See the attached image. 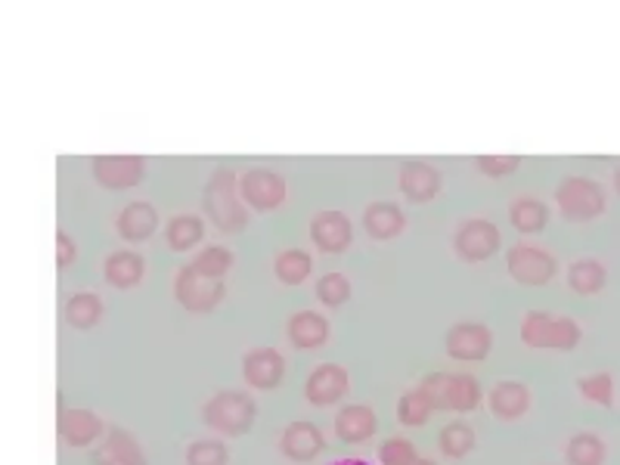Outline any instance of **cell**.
<instances>
[{"mask_svg":"<svg viewBox=\"0 0 620 465\" xmlns=\"http://www.w3.org/2000/svg\"><path fill=\"white\" fill-rule=\"evenodd\" d=\"M202 211L221 233H240L248 224V205L240 195V178L230 168H217L209 178L202 190Z\"/></svg>","mask_w":620,"mask_h":465,"instance_id":"1","label":"cell"},{"mask_svg":"<svg viewBox=\"0 0 620 465\" xmlns=\"http://www.w3.org/2000/svg\"><path fill=\"white\" fill-rule=\"evenodd\" d=\"M257 419V401L248 391L224 388L202 406V422L205 428H212L224 437H243L255 428Z\"/></svg>","mask_w":620,"mask_h":465,"instance_id":"2","label":"cell"},{"mask_svg":"<svg viewBox=\"0 0 620 465\" xmlns=\"http://www.w3.org/2000/svg\"><path fill=\"white\" fill-rule=\"evenodd\" d=\"M419 388L435 410H450V413H475L485 401L481 382L466 373H431L419 382Z\"/></svg>","mask_w":620,"mask_h":465,"instance_id":"3","label":"cell"},{"mask_svg":"<svg viewBox=\"0 0 620 465\" xmlns=\"http://www.w3.org/2000/svg\"><path fill=\"white\" fill-rule=\"evenodd\" d=\"M580 335L583 332L571 316L528 311L521 320V342L533 351H575L580 345Z\"/></svg>","mask_w":620,"mask_h":465,"instance_id":"4","label":"cell"},{"mask_svg":"<svg viewBox=\"0 0 620 465\" xmlns=\"http://www.w3.org/2000/svg\"><path fill=\"white\" fill-rule=\"evenodd\" d=\"M224 295H227L224 280H212V276L199 273L193 264H186V267L177 271L174 299L181 301L183 311H190V314H212L214 307L224 301Z\"/></svg>","mask_w":620,"mask_h":465,"instance_id":"5","label":"cell"},{"mask_svg":"<svg viewBox=\"0 0 620 465\" xmlns=\"http://www.w3.org/2000/svg\"><path fill=\"white\" fill-rule=\"evenodd\" d=\"M556 202L565 218L571 221H590L596 214L606 211V193L599 183L587 181V178H568L559 183L556 190Z\"/></svg>","mask_w":620,"mask_h":465,"instance_id":"6","label":"cell"},{"mask_svg":"<svg viewBox=\"0 0 620 465\" xmlns=\"http://www.w3.org/2000/svg\"><path fill=\"white\" fill-rule=\"evenodd\" d=\"M506 271L512 273L515 283L521 285H546L559 271V261L549 255L546 249L537 245H512L506 255Z\"/></svg>","mask_w":620,"mask_h":465,"instance_id":"7","label":"cell"},{"mask_svg":"<svg viewBox=\"0 0 620 465\" xmlns=\"http://www.w3.org/2000/svg\"><path fill=\"white\" fill-rule=\"evenodd\" d=\"M286 178L271 168H255L240 178V195L248 211H276L286 202Z\"/></svg>","mask_w":620,"mask_h":465,"instance_id":"8","label":"cell"},{"mask_svg":"<svg viewBox=\"0 0 620 465\" xmlns=\"http://www.w3.org/2000/svg\"><path fill=\"white\" fill-rule=\"evenodd\" d=\"M499 226L494 221H485V218H471L466 224H459V230L454 233V252L463 261H471V264H478V261H487V257H494V252L499 249Z\"/></svg>","mask_w":620,"mask_h":465,"instance_id":"9","label":"cell"},{"mask_svg":"<svg viewBox=\"0 0 620 465\" xmlns=\"http://www.w3.org/2000/svg\"><path fill=\"white\" fill-rule=\"evenodd\" d=\"M350 391V375L338 363H319L304 382V397L311 406H333L345 401Z\"/></svg>","mask_w":620,"mask_h":465,"instance_id":"10","label":"cell"},{"mask_svg":"<svg viewBox=\"0 0 620 465\" xmlns=\"http://www.w3.org/2000/svg\"><path fill=\"white\" fill-rule=\"evenodd\" d=\"M93 181L106 190H134L146 174L143 155H96L91 162Z\"/></svg>","mask_w":620,"mask_h":465,"instance_id":"11","label":"cell"},{"mask_svg":"<svg viewBox=\"0 0 620 465\" xmlns=\"http://www.w3.org/2000/svg\"><path fill=\"white\" fill-rule=\"evenodd\" d=\"M106 425L103 419L93 413V410H84V406H62L60 410V437L69 444V447H96L103 437H106Z\"/></svg>","mask_w":620,"mask_h":465,"instance_id":"12","label":"cell"},{"mask_svg":"<svg viewBox=\"0 0 620 465\" xmlns=\"http://www.w3.org/2000/svg\"><path fill=\"white\" fill-rule=\"evenodd\" d=\"M494 347V332L485 323H456L447 332V357L459 363H481L487 361Z\"/></svg>","mask_w":620,"mask_h":465,"instance_id":"13","label":"cell"},{"mask_svg":"<svg viewBox=\"0 0 620 465\" xmlns=\"http://www.w3.org/2000/svg\"><path fill=\"white\" fill-rule=\"evenodd\" d=\"M243 378L255 391L279 388L286 378V357L276 347H255L243 357Z\"/></svg>","mask_w":620,"mask_h":465,"instance_id":"14","label":"cell"},{"mask_svg":"<svg viewBox=\"0 0 620 465\" xmlns=\"http://www.w3.org/2000/svg\"><path fill=\"white\" fill-rule=\"evenodd\" d=\"M93 465H150L143 456V447L128 428L109 425L106 437L91 451Z\"/></svg>","mask_w":620,"mask_h":465,"instance_id":"15","label":"cell"},{"mask_svg":"<svg viewBox=\"0 0 620 465\" xmlns=\"http://www.w3.org/2000/svg\"><path fill=\"white\" fill-rule=\"evenodd\" d=\"M279 451L292 463H314L326 451V437L314 422H288L279 435Z\"/></svg>","mask_w":620,"mask_h":465,"instance_id":"16","label":"cell"},{"mask_svg":"<svg viewBox=\"0 0 620 465\" xmlns=\"http://www.w3.org/2000/svg\"><path fill=\"white\" fill-rule=\"evenodd\" d=\"M311 240L319 252L326 255H342L354 240V226H350L348 214L342 211H319L311 221Z\"/></svg>","mask_w":620,"mask_h":465,"instance_id":"17","label":"cell"},{"mask_svg":"<svg viewBox=\"0 0 620 465\" xmlns=\"http://www.w3.org/2000/svg\"><path fill=\"white\" fill-rule=\"evenodd\" d=\"M400 193L416 205L431 202L440 193V171L428 162H419V159H407L400 165Z\"/></svg>","mask_w":620,"mask_h":465,"instance_id":"18","label":"cell"},{"mask_svg":"<svg viewBox=\"0 0 620 465\" xmlns=\"http://www.w3.org/2000/svg\"><path fill=\"white\" fill-rule=\"evenodd\" d=\"M378 432V416L366 404H348L335 413V435L345 444H364Z\"/></svg>","mask_w":620,"mask_h":465,"instance_id":"19","label":"cell"},{"mask_svg":"<svg viewBox=\"0 0 620 465\" xmlns=\"http://www.w3.org/2000/svg\"><path fill=\"white\" fill-rule=\"evenodd\" d=\"M288 342L298 351H317L329 342V320L317 311H298L288 316Z\"/></svg>","mask_w":620,"mask_h":465,"instance_id":"20","label":"cell"},{"mask_svg":"<svg viewBox=\"0 0 620 465\" xmlns=\"http://www.w3.org/2000/svg\"><path fill=\"white\" fill-rule=\"evenodd\" d=\"M487 406L490 413L502 422L521 419L530 410V391L521 382H497L490 394H487Z\"/></svg>","mask_w":620,"mask_h":465,"instance_id":"21","label":"cell"},{"mask_svg":"<svg viewBox=\"0 0 620 465\" xmlns=\"http://www.w3.org/2000/svg\"><path fill=\"white\" fill-rule=\"evenodd\" d=\"M115 230L119 236L128 242H143L150 240L152 233L159 230V211L150 202H131L119 211L115 218Z\"/></svg>","mask_w":620,"mask_h":465,"instance_id":"22","label":"cell"},{"mask_svg":"<svg viewBox=\"0 0 620 465\" xmlns=\"http://www.w3.org/2000/svg\"><path fill=\"white\" fill-rule=\"evenodd\" d=\"M364 230L378 242L394 240V236H400L407 230V214L397 209L394 202H373L364 211Z\"/></svg>","mask_w":620,"mask_h":465,"instance_id":"23","label":"cell"},{"mask_svg":"<svg viewBox=\"0 0 620 465\" xmlns=\"http://www.w3.org/2000/svg\"><path fill=\"white\" fill-rule=\"evenodd\" d=\"M146 273V261L140 252H112V255L103 261V276L112 289H134Z\"/></svg>","mask_w":620,"mask_h":465,"instance_id":"24","label":"cell"},{"mask_svg":"<svg viewBox=\"0 0 620 465\" xmlns=\"http://www.w3.org/2000/svg\"><path fill=\"white\" fill-rule=\"evenodd\" d=\"M65 323L72 326V330H93L103 314H106V307H103V299L100 295H93V292H75V295H69L65 301Z\"/></svg>","mask_w":620,"mask_h":465,"instance_id":"25","label":"cell"},{"mask_svg":"<svg viewBox=\"0 0 620 465\" xmlns=\"http://www.w3.org/2000/svg\"><path fill=\"white\" fill-rule=\"evenodd\" d=\"M165 240L174 252H190V249H196L199 242L205 240V224H202L199 214H177L165 226Z\"/></svg>","mask_w":620,"mask_h":465,"instance_id":"26","label":"cell"},{"mask_svg":"<svg viewBox=\"0 0 620 465\" xmlns=\"http://www.w3.org/2000/svg\"><path fill=\"white\" fill-rule=\"evenodd\" d=\"M311 271H314V257L304 249H286L273 261V273L283 285H302L311 276Z\"/></svg>","mask_w":620,"mask_h":465,"instance_id":"27","label":"cell"},{"mask_svg":"<svg viewBox=\"0 0 620 465\" xmlns=\"http://www.w3.org/2000/svg\"><path fill=\"white\" fill-rule=\"evenodd\" d=\"M438 451L444 453L447 459H466V456L475 451V428L463 419L444 425L438 435Z\"/></svg>","mask_w":620,"mask_h":465,"instance_id":"28","label":"cell"},{"mask_svg":"<svg viewBox=\"0 0 620 465\" xmlns=\"http://www.w3.org/2000/svg\"><path fill=\"white\" fill-rule=\"evenodd\" d=\"M608 456V447L606 441L599 435H592V432H580L568 441V447H565V459L568 465H602Z\"/></svg>","mask_w":620,"mask_h":465,"instance_id":"29","label":"cell"},{"mask_svg":"<svg viewBox=\"0 0 620 465\" xmlns=\"http://www.w3.org/2000/svg\"><path fill=\"white\" fill-rule=\"evenodd\" d=\"M509 221L518 233H540L549 224V209L540 199H515L509 209Z\"/></svg>","mask_w":620,"mask_h":465,"instance_id":"30","label":"cell"},{"mask_svg":"<svg viewBox=\"0 0 620 465\" xmlns=\"http://www.w3.org/2000/svg\"><path fill=\"white\" fill-rule=\"evenodd\" d=\"M438 410L431 406V401L425 397V391L416 385V388H409L400 401H397V419L400 425H407V428H423L425 422L431 419Z\"/></svg>","mask_w":620,"mask_h":465,"instance_id":"31","label":"cell"},{"mask_svg":"<svg viewBox=\"0 0 620 465\" xmlns=\"http://www.w3.org/2000/svg\"><path fill=\"white\" fill-rule=\"evenodd\" d=\"M568 283L580 295H592V292H599L606 285V267L599 261H590V257L575 261L571 271H568Z\"/></svg>","mask_w":620,"mask_h":465,"instance_id":"32","label":"cell"},{"mask_svg":"<svg viewBox=\"0 0 620 465\" xmlns=\"http://www.w3.org/2000/svg\"><path fill=\"white\" fill-rule=\"evenodd\" d=\"M230 463V451L224 441L217 437H202V441H193L186 447V465H227Z\"/></svg>","mask_w":620,"mask_h":465,"instance_id":"33","label":"cell"},{"mask_svg":"<svg viewBox=\"0 0 620 465\" xmlns=\"http://www.w3.org/2000/svg\"><path fill=\"white\" fill-rule=\"evenodd\" d=\"M199 273H205V276H212V280H224L233 267V252H230L227 245H209L196 261H190Z\"/></svg>","mask_w":620,"mask_h":465,"instance_id":"34","label":"cell"},{"mask_svg":"<svg viewBox=\"0 0 620 465\" xmlns=\"http://www.w3.org/2000/svg\"><path fill=\"white\" fill-rule=\"evenodd\" d=\"M577 391L583 394V401L599 406H611L614 404V378L608 373H596V375H583L577 382Z\"/></svg>","mask_w":620,"mask_h":465,"instance_id":"35","label":"cell"},{"mask_svg":"<svg viewBox=\"0 0 620 465\" xmlns=\"http://www.w3.org/2000/svg\"><path fill=\"white\" fill-rule=\"evenodd\" d=\"M317 299L326 307H342L350 299V280L345 273H326V276H319Z\"/></svg>","mask_w":620,"mask_h":465,"instance_id":"36","label":"cell"},{"mask_svg":"<svg viewBox=\"0 0 620 465\" xmlns=\"http://www.w3.org/2000/svg\"><path fill=\"white\" fill-rule=\"evenodd\" d=\"M378 463L382 465H416L419 463V453L416 444L407 437H388L382 447H378Z\"/></svg>","mask_w":620,"mask_h":465,"instance_id":"37","label":"cell"},{"mask_svg":"<svg viewBox=\"0 0 620 465\" xmlns=\"http://www.w3.org/2000/svg\"><path fill=\"white\" fill-rule=\"evenodd\" d=\"M521 165V159L518 155H506V152H487V155H475V168L485 174V178H509L515 168Z\"/></svg>","mask_w":620,"mask_h":465,"instance_id":"38","label":"cell"},{"mask_svg":"<svg viewBox=\"0 0 620 465\" xmlns=\"http://www.w3.org/2000/svg\"><path fill=\"white\" fill-rule=\"evenodd\" d=\"M75 257H78L75 240H72L65 230H60V233H57V264H60V267H69Z\"/></svg>","mask_w":620,"mask_h":465,"instance_id":"39","label":"cell"},{"mask_svg":"<svg viewBox=\"0 0 620 465\" xmlns=\"http://www.w3.org/2000/svg\"><path fill=\"white\" fill-rule=\"evenodd\" d=\"M333 465H369L366 459H357V456H350V459H338V463Z\"/></svg>","mask_w":620,"mask_h":465,"instance_id":"40","label":"cell"},{"mask_svg":"<svg viewBox=\"0 0 620 465\" xmlns=\"http://www.w3.org/2000/svg\"><path fill=\"white\" fill-rule=\"evenodd\" d=\"M416 465H438V463H435V459H425V456H419V463Z\"/></svg>","mask_w":620,"mask_h":465,"instance_id":"41","label":"cell"},{"mask_svg":"<svg viewBox=\"0 0 620 465\" xmlns=\"http://www.w3.org/2000/svg\"><path fill=\"white\" fill-rule=\"evenodd\" d=\"M618 190H620V171H618Z\"/></svg>","mask_w":620,"mask_h":465,"instance_id":"42","label":"cell"}]
</instances>
